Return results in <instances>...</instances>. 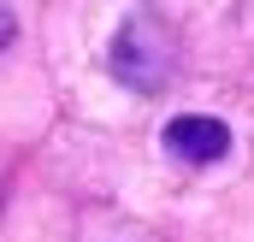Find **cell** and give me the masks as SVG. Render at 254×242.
I'll list each match as a JSON object with an SVG mask.
<instances>
[{"instance_id": "obj_1", "label": "cell", "mask_w": 254, "mask_h": 242, "mask_svg": "<svg viewBox=\"0 0 254 242\" xmlns=\"http://www.w3.org/2000/svg\"><path fill=\"white\" fill-rule=\"evenodd\" d=\"M113 77L130 83L136 95H154V89L166 83V54L148 42L142 24H125V30H119V42H113Z\"/></svg>"}, {"instance_id": "obj_3", "label": "cell", "mask_w": 254, "mask_h": 242, "mask_svg": "<svg viewBox=\"0 0 254 242\" xmlns=\"http://www.w3.org/2000/svg\"><path fill=\"white\" fill-rule=\"evenodd\" d=\"M12 36H18V24H12V12H6V6H0V48H6V42H12Z\"/></svg>"}, {"instance_id": "obj_2", "label": "cell", "mask_w": 254, "mask_h": 242, "mask_svg": "<svg viewBox=\"0 0 254 242\" xmlns=\"http://www.w3.org/2000/svg\"><path fill=\"white\" fill-rule=\"evenodd\" d=\"M166 148H172L178 160H190V166H213V160H225V154H231V130H225L219 119L184 113V119L166 124Z\"/></svg>"}]
</instances>
